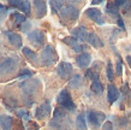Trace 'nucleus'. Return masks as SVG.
I'll use <instances>...</instances> for the list:
<instances>
[{
    "instance_id": "nucleus-13",
    "label": "nucleus",
    "mask_w": 131,
    "mask_h": 130,
    "mask_svg": "<svg viewBox=\"0 0 131 130\" xmlns=\"http://www.w3.org/2000/svg\"><path fill=\"white\" fill-rule=\"evenodd\" d=\"M76 63L82 69H85L90 65L91 63V55L90 53H88V52H83V53H81V54L77 55V58H76Z\"/></svg>"
},
{
    "instance_id": "nucleus-4",
    "label": "nucleus",
    "mask_w": 131,
    "mask_h": 130,
    "mask_svg": "<svg viewBox=\"0 0 131 130\" xmlns=\"http://www.w3.org/2000/svg\"><path fill=\"white\" fill-rule=\"evenodd\" d=\"M57 101L59 104V106L61 108H64V110L71 111V112H73L76 110V105L72 101V98L68 89H63V91L60 92L58 98H57Z\"/></svg>"
},
{
    "instance_id": "nucleus-22",
    "label": "nucleus",
    "mask_w": 131,
    "mask_h": 130,
    "mask_svg": "<svg viewBox=\"0 0 131 130\" xmlns=\"http://www.w3.org/2000/svg\"><path fill=\"white\" fill-rule=\"evenodd\" d=\"M106 12L111 16H117L119 17V7L114 4V3H108L106 5Z\"/></svg>"
},
{
    "instance_id": "nucleus-30",
    "label": "nucleus",
    "mask_w": 131,
    "mask_h": 130,
    "mask_svg": "<svg viewBox=\"0 0 131 130\" xmlns=\"http://www.w3.org/2000/svg\"><path fill=\"white\" fill-rule=\"evenodd\" d=\"M30 76H32V72L28 69H23V70L19 72V75H18V78H30Z\"/></svg>"
},
{
    "instance_id": "nucleus-41",
    "label": "nucleus",
    "mask_w": 131,
    "mask_h": 130,
    "mask_svg": "<svg viewBox=\"0 0 131 130\" xmlns=\"http://www.w3.org/2000/svg\"><path fill=\"white\" fill-rule=\"evenodd\" d=\"M126 63L129 64V66H130V69H131V55H126Z\"/></svg>"
},
{
    "instance_id": "nucleus-6",
    "label": "nucleus",
    "mask_w": 131,
    "mask_h": 130,
    "mask_svg": "<svg viewBox=\"0 0 131 130\" xmlns=\"http://www.w3.org/2000/svg\"><path fill=\"white\" fill-rule=\"evenodd\" d=\"M106 116L103 112L100 111H89L87 113V119H88V124L93 128V129H99L102 122L105 121Z\"/></svg>"
},
{
    "instance_id": "nucleus-35",
    "label": "nucleus",
    "mask_w": 131,
    "mask_h": 130,
    "mask_svg": "<svg viewBox=\"0 0 131 130\" xmlns=\"http://www.w3.org/2000/svg\"><path fill=\"white\" fill-rule=\"evenodd\" d=\"M8 4H10V6H12V7L19 8L22 1H19V0H11V1H8Z\"/></svg>"
},
{
    "instance_id": "nucleus-17",
    "label": "nucleus",
    "mask_w": 131,
    "mask_h": 130,
    "mask_svg": "<svg viewBox=\"0 0 131 130\" xmlns=\"http://www.w3.org/2000/svg\"><path fill=\"white\" fill-rule=\"evenodd\" d=\"M119 89L114 86V84H110L107 87V100L110 104L115 103L118 99H119Z\"/></svg>"
},
{
    "instance_id": "nucleus-3",
    "label": "nucleus",
    "mask_w": 131,
    "mask_h": 130,
    "mask_svg": "<svg viewBox=\"0 0 131 130\" xmlns=\"http://www.w3.org/2000/svg\"><path fill=\"white\" fill-rule=\"evenodd\" d=\"M59 15H60V18L63 21L68 22V23H72V22L78 19L80 11H78V8L76 7V6H73L72 4H66V5H64V7L61 8Z\"/></svg>"
},
{
    "instance_id": "nucleus-28",
    "label": "nucleus",
    "mask_w": 131,
    "mask_h": 130,
    "mask_svg": "<svg viewBox=\"0 0 131 130\" xmlns=\"http://www.w3.org/2000/svg\"><path fill=\"white\" fill-rule=\"evenodd\" d=\"M11 18L13 19V22L15 23H24L25 22V15H23V13H12L11 15Z\"/></svg>"
},
{
    "instance_id": "nucleus-10",
    "label": "nucleus",
    "mask_w": 131,
    "mask_h": 130,
    "mask_svg": "<svg viewBox=\"0 0 131 130\" xmlns=\"http://www.w3.org/2000/svg\"><path fill=\"white\" fill-rule=\"evenodd\" d=\"M52 112V105L49 101H43V103L41 104L40 106L36 108V112H35V117L37 119H45L47 118L48 116L51 114Z\"/></svg>"
},
{
    "instance_id": "nucleus-19",
    "label": "nucleus",
    "mask_w": 131,
    "mask_h": 130,
    "mask_svg": "<svg viewBox=\"0 0 131 130\" xmlns=\"http://www.w3.org/2000/svg\"><path fill=\"white\" fill-rule=\"evenodd\" d=\"M88 43L91 45L93 47H103V42L101 41L99 36L96 35L95 33H89V35H88Z\"/></svg>"
},
{
    "instance_id": "nucleus-33",
    "label": "nucleus",
    "mask_w": 131,
    "mask_h": 130,
    "mask_svg": "<svg viewBox=\"0 0 131 130\" xmlns=\"http://www.w3.org/2000/svg\"><path fill=\"white\" fill-rule=\"evenodd\" d=\"M6 15H7V7L0 4V19L5 18V16H6Z\"/></svg>"
},
{
    "instance_id": "nucleus-14",
    "label": "nucleus",
    "mask_w": 131,
    "mask_h": 130,
    "mask_svg": "<svg viewBox=\"0 0 131 130\" xmlns=\"http://www.w3.org/2000/svg\"><path fill=\"white\" fill-rule=\"evenodd\" d=\"M71 34L73 37L78 40V41H87L88 40V35H89V33L87 32V29L84 27H77V28H73L71 30Z\"/></svg>"
},
{
    "instance_id": "nucleus-12",
    "label": "nucleus",
    "mask_w": 131,
    "mask_h": 130,
    "mask_svg": "<svg viewBox=\"0 0 131 130\" xmlns=\"http://www.w3.org/2000/svg\"><path fill=\"white\" fill-rule=\"evenodd\" d=\"M63 41L65 43H68L70 47H72V49L76 52V53H83V51L85 49V46H83V45H81L80 41L76 39V37H73V36H66V37H64Z\"/></svg>"
},
{
    "instance_id": "nucleus-16",
    "label": "nucleus",
    "mask_w": 131,
    "mask_h": 130,
    "mask_svg": "<svg viewBox=\"0 0 131 130\" xmlns=\"http://www.w3.org/2000/svg\"><path fill=\"white\" fill-rule=\"evenodd\" d=\"M34 8H35L37 18H42L47 13V4H46V1H40V0L34 1Z\"/></svg>"
},
{
    "instance_id": "nucleus-18",
    "label": "nucleus",
    "mask_w": 131,
    "mask_h": 130,
    "mask_svg": "<svg viewBox=\"0 0 131 130\" xmlns=\"http://www.w3.org/2000/svg\"><path fill=\"white\" fill-rule=\"evenodd\" d=\"M13 125V118L8 114H0V126L1 130H11Z\"/></svg>"
},
{
    "instance_id": "nucleus-36",
    "label": "nucleus",
    "mask_w": 131,
    "mask_h": 130,
    "mask_svg": "<svg viewBox=\"0 0 131 130\" xmlns=\"http://www.w3.org/2000/svg\"><path fill=\"white\" fill-rule=\"evenodd\" d=\"M102 130H113V124L112 122H106L102 125Z\"/></svg>"
},
{
    "instance_id": "nucleus-11",
    "label": "nucleus",
    "mask_w": 131,
    "mask_h": 130,
    "mask_svg": "<svg viewBox=\"0 0 131 130\" xmlns=\"http://www.w3.org/2000/svg\"><path fill=\"white\" fill-rule=\"evenodd\" d=\"M85 15H87L91 21H94L95 23L100 24V25L105 24V19H103V17H102V13H101V11H100L99 8L89 7L87 11H85Z\"/></svg>"
},
{
    "instance_id": "nucleus-23",
    "label": "nucleus",
    "mask_w": 131,
    "mask_h": 130,
    "mask_svg": "<svg viewBox=\"0 0 131 130\" xmlns=\"http://www.w3.org/2000/svg\"><path fill=\"white\" fill-rule=\"evenodd\" d=\"M90 88H91V91L94 92V93H96V94H101L103 92V86L100 79H94V81L91 82Z\"/></svg>"
},
{
    "instance_id": "nucleus-40",
    "label": "nucleus",
    "mask_w": 131,
    "mask_h": 130,
    "mask_svg": "<svg viewBox=\"0 0 131 130\" xmlns=\"http://www.w3.org/2000/svg\"><path fill=\"white\" fill-rule=\"evenodd\" d=\"M91 4L93 5H100V4H102V0H93Z\"/></svg>"
},
{
    "instance_id": "nucleus-7",
    "label": "nucleus",
    "mask_w": 131,
    "mask_h": 130,
    "mask_svg": "<svg viewBox=\"0 0 131 130\" xmlns=\"http://www.w3.org/2000/svg\"><path fill=\"white\" fill-rule=\"evenodd\" d=\"M17 64H18V59L16 57L15 58H12V57L6 58L4 62L0 63V74L1 75H7V74L12 72L17 67Z\"/></svg>"
},
{
    "instance_id": "nucleus-20",
    "label": "nucleus",
    "mask_w": 131,
    "mask_h": 130,
    "mask_svg": "<svg viewBox=\"0 0 131 130\" xmlns=\"http://www.w3.org/2000/svg\"><path fill=\"white\" fill-rule=\"evenodd\" d=\"M82 84H83V79H82L81 75H78V74L73 75L71 78L69 79V87L72 88V89H77V88L82 87Z\"/></svg>"
},
{
    "instance_id": "nucleus-9",
    "label": "nucleus",
    "mask_w": 131,
    "mask_h": 130,
    "mask_svg": "<svg viewBox=\"0 0 131 130\" xmlns=\"http://www.w3.org/2000/svg\"><path fill=\"white\" fill-rule=\"evenodd\" d=\"M57 74L59 75V77H61V78H64V79L71 78L72 74H73L72 64L68 63V62H61V63H59V65L57 67Z\"/></svg>"
},
{
    "instance_id": "nucleus-34",
    "label": "nucleus",
    "mask_w": 131,
    "mask_h": 130,
    "mask_svg": "<svg viewBox=\"0 0 131 130\" xmlns=\"http://www.w3.org/2000/svg\"><path fill=\"white\" fill-rule=\"evenodd\" d=\"M95 74H97V72H94L93 71V69H88V71L85 72V78L87 79H94V76H95Z\"/></svg>"
},
{
    "instance_id": "nucleus-1",
    "label": "nucleus",
    "mask_w": 131,
    "mask_h": 130,
    "mask_svg": "<svg viewBox=\"0 0 131 130\" xmlns=\"http://www.w3.org/2000/svg\"><path fill=\"white\" fill-rule=\"evenodd\" d=\"M49 126L54 130H72V123L70 118H68V116L59 108L54 111V117L49 122Z\"/></svg>"
},
{
    "instance_id": "nucleus-31",
    "label": "nucleus",
    "mask_w": 131,
    "mask_h": 130,
    "mask_svg": "<svg viewBox=\"0 0 131 130\" xmlns=\"http://www.w3.org/2000/svg\"><path fill=\"white\" fill-rule=\"evenodd\" d=\"M115 74H117V76H119V77H122V75H123V64H122L120 58L117 62V65H115Z\"/></svg>"
},
{
    "instance_id": "nucleus-27",
    "label": "nucleus",
    "mask_w": 131,
    "mask_h": 130,
    "mask_svg": "<svg viewBox=\"0 0 131 130\" xmlns=\"http://www.w3.org/2000/svg\"><path fill=\"white\" fill-rule=\"evenodd\" d=\"M20 11L24 12V15H30V11H31V5H30V1H22L19 7Z\"/></svg>"
},
{
    "instance_id": "nucleus-29",
    "label": "nucleus",
    "mask_w": 131,
    "mask_h": 130,
    "mask_svg": "<svg viewBox=\"0 0 131 130\" xmlns=\"http://www.w3.org/2000/svg\"><path fill=\"white\" fill-rule=\"evenodd\" d=\"M16 113H17V116H18L19 118L24 119V121H27V122H30V114H29L28 111H25V110H23V108H20V110L17 111Z\"/></svg>"
},
{
    "instance_id": "nucleus-26",
    "label": "nucleus",
    "mask_w": 131,
    "mask_h": 130,
    "mask_svg": "<svg viewBox=\"0 0 131 130\" xmlns=\"http://www.w3.org/2000/svg\"><path fill=\"white\" fill-rule=\"evenodd\" d=\"M106 75H107V79L110 82H113L114 79V70H113V66H112V63L108 62L107 63V67H106Z\"/></svg>"
},
{
    "instance_id": "nucleus-37",
    "label": "nucleus",
    "mask_w": 131,
    "mask_h": 130,
    "mask_svg": "<svg viewBox=\"0 0 131 130\" xmlns=\"http://www.w3.org/2000/svg\"><path fill=\"white\" fill-rule=\"evenodd\" d=\"M117 23H118V25H119L120 28H122V30H125V25H124V21H123V18L122 17H118L117 18Z\"/></svg>"
},
{
    "instance_id": "nucleus-2",
    "label": "nucleus",
    "mask_w": 131,
    "mask_h": 130,
    "mask_svg": "<svg viewBox=\"0 0 131 130\" xmlns=\"http://www.w3.org/2000/svg\"><path fill=\"white\" fill-rule=\"evenodd\" d=\"M58 60V54L52 45H46L43 49L41 51L40 62L43 66H51Z\"/></svg>"
},
{
    "instance_id": "nucleus-15",
    "label": "nucleus",
    "mask_w": 131,
    "mask_h": 130,
    "mask_svg": "<svg viewBox=\"0 0 131 130\" xmlns=\"http://www.w3.org/2000/svg\"><path fill=\"white\" fill-rule=\"evenodd\" d=\"M6 36L8 39V42L11 43L12 46H15L16 48H20L23 46V41H22V37H20L19 34L13 32H6Z\"/></svg>"
},
{
    "instance_id": "nucleus-21",
    "label": "nucleus",
    "mask_w": 131,
    "mask_h": 130,
    "mask_svg": "<svg viewBox=\"0 0 131 130\" xmlns=\"http://www.w3.org/2000/svg\"><path fill=\"white\" fill-rule=\"evenodd\" d=\"M22 51H23V54L25 55V58H27V59L30 60V62L34 63V64H37L39 58H37V54H36L32 49H30L29 47H23L22 48Z\"/></svg>"
},
{
    "instance_id": "nucleus-8",
    "label": "nucleus",
    "mask_w": 131,
    "mask_h": 130,
    "mask_svg": "<svg viewBox=\"0 0 131 130\" xmlns=\"http://www.w3.org/2000/svg\"><path fill=\"white\" fill-rule=\"evenodd\" d=\"M28 40L34 47L40 48L45 43V35L41 30H32L28 34Z\"/></svg>"
},
{
    "instance_id": "nucleus-25",
    "label": "nucleus",
    "mask_w": 131,
    "mask_h": 130,
    "mask_svg": "<svg viewBox=\"0 0 131 130\" xmlns=\"http://www.w3.org/2000/svg\"><path fill=\"white\" fill-rule=\"evenodd\" d=\"M49 5H51L53 13H58V12H60L61 8L64 7L63 1H49Z\"/></svg>"
},
{
    "instance_id": "nucleus-32",
    "label": "nucleus",
    "mask_w": 131,
    "mask_h": 130,
    "mask_svg": "<svg viewBox=\"0 0 131 130\" xmlns=\"http://www.w3.org/2000/svg\"><path fill=\"white\" fill-rule=\"evenodd\" d=\"M20 29H22V32L23 33H28L30 29H31V23L30 22H24V23L20 24Z\"/></svg>"
},
{
    "instance_id": "nucleus-5",
    "label": "nucleus",
    "mask_w": 131,
    "mask_h": 130,
    "mask_svg": "<svg viewBox=\"0 0 131 130\" xmlns=\"http://www.w3.org/2000/svg\"><path fill=\"white\" fill-rule=\"evenodd\" d=\"M41 86V82L39 79L36 78H29L27 79L25 82H23L20 84V89L23 92V94L27 96V98H31L32 95L35 94L37 89H39V87Z\"/></svg>"
},
{
    "instance_id": "nucleus-24",
    "label": "nucleus",
    "mask_w": 131,
    "mask_h": 130,
    "mask_svg": "<svg viewBox=\"0 0 131 130\" xmlns=\"http://www.w3.org/2000/svg\"><path fill=\"white\" fill-rule=\"evenodd\" d=\"M76 126L78 130H87V123L83 114H78L76 118Z\"/></svg>"
},
{
    "instance_id": "nucleus-38",
    "label": "nucleus",
    "mask_w": 131,
    "mask_h": 130,
    "mask_svg": "<svg viewBox=\"0 0 131 130\" xmlns=\"http://www.w3.org/2000/svg\"><path fill=\"white\" fill-rule=\"evenodd\" d=\"M125 3H126L125 0H115V1H114V4L117 5L118 7H123L124 5H125Z\"/></svg>"
},
{
    "instance_id": "nucleus-39",
    "label": "nucleus",
    "mask_w": 131,
    "mask_h": 130,
    "mask_svg": "<svg viewBox=\"0 0 131 130\" xmlns=\"http://www.w3.org/2000/svg\"><path fill=\"white\" fill-rule=\"evenodd\" d=\"M29 125H31L30 126V129H34V130H37V129H40V125L39 124H36V123H34V122H29Z\"/></svg>"
}]
</instances>
